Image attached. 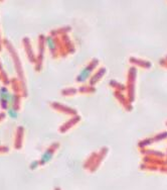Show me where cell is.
Here are the masks:
<instances>
[{"label": "cell", "mask_w": 167, "mask_h": 190, "mask_svg": "<svg viewBox=\"0 0 167 190\" xmlns=\"http://www.w3.org/2000/svg\"><path fill=\"white\" fill-rule=\"evenodd\" d=\"M91 71H92V65L87 66L85 69H83V70L81 71V73L79 74V76H78V81H80V82L86 81V80L89 78Z\"/></svg>", "instance_id": "obj_1"}, {"label": "cell", "mask_w": 167, "mask_h": 190, "mask_svg": "<svg viewBox=\"0 0 167 190\" xmlns=\"http://www.w3.org/2000/svg\"><path fill=\"white\" fill-rule=\"evenodd\" d=\"M50 158H51V154H50V152H46V153L42 156V162H47Z\"/></svg>", "instance_id": "obj_2"}, {"label": "cell", "mask_w": 167, "mask_h": 190, "mask_svg": "<svg viewBox=\"0 0 167 190\" xmlns=\"http://www.w3.org/2000/svg\"><path fill=\"white\" fill-rule=\"evenodd\" d=\"M8 112H9V114H10V116H12L13 118H15V117H16V111H15V110H14L13 108H10Z\"/></svg>", "instance_id": "obj_3"}]
</instances>
